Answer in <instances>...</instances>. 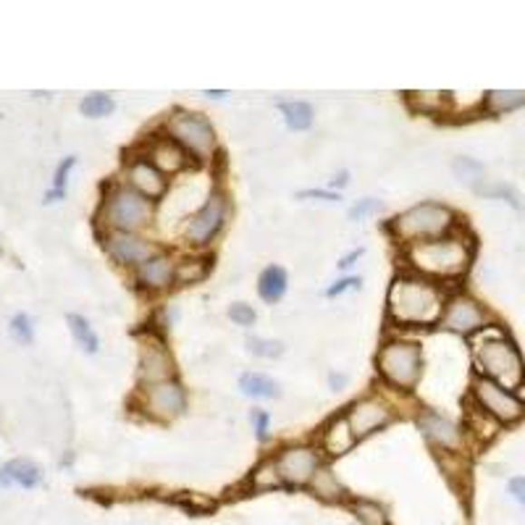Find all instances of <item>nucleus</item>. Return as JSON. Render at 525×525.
I'll return each mask as SVG.
<instances>
[{"mask_svg": "<svg viewBox=\"0 0 525 525\" xmlns=\"http://www.w3.org/2000/svg\"><path fill=\"white\" fill-rule=\"evenodd\" d=\"M442 324H444V328L457 331V334H473V331H481L486 324V310L473 297L460 295V297L447 302Z\"/></svg>", "mask_w": 525, "mask_h": 525, "instance_id": "ddd939ff", "label": "nucleus"}, {"mask_svg": "<svg viewBox=\"0 0 525 525\" xmlns=\"http://www.w3.org/2000/svg\"><path fill=\"white\" fill-rule=\"evenodd\" d=\"M248 347H250L252 355H258V357H271V360L284 352V345H281V342H276V339H263V336H250V339H248Z\"/></svg>", "mask_w": 525, "mask_h": 525, "instance_id": "f704fd0d", "label": "nucleus"}, {"mask_svg": "<svg viewBox=\"0 0 525 525\" xmlns=\"http://www.w3.org/2000/svg\"><path fill=\"white\" fill-rule=\"evenodd\" d=\"M174 268L176 263L169 258V255H152L151 260H145L142 266H140V281L145 284V287H151V289H163V287H169L171 281H174Z\"/></svg>", "mask_w": 525, "mask_h": 525, "instance_id": "412c9836", "label": "nucleus"}, {"mask_svg": "<svg viewBox=\"0 0 525 525\" xmlns=\"http://www.w3.org/2000/svg\"><path fill=\"white\" fill-rule=\"evenodd\" d=\"M276 468L287 486H307L321 471V454L313 447H287L276 457Z\"/></svg>", "mask_w": 525, "mask_h": 525, "instance_id": "1a4fd4ad", "label": "nucleus"}, {"mask_svg": "<svg viewBox=\"0 0 525 525\" xmlns=\"http://www.w3.org/2000/svg\"><path fill=\"white\" fill-rule=\"evenodd\" d=\"M407 260L415 271L428 276H462L471 266V245L460 237H439L413 242L407 248Z\"/></svg>", "mask_w": 525, "mask_h": 525, "instance_id": "f03ea898", "label": "nucleus"}, {"mask_svg": "<svg viewBox=\"0 0 525 525\" xmlns=\"http://www.w3.org/2000/svg\"><path fill=\"white\" fill-rule=\"evenodd\" d=\"M69 328H72V334H74L76 345L82 347L84 352H98V334L92 331V326L87 318H82V316H69Z\"/></svg>", "mask_w": 525, "mask_h": 525, "instance_id": "c756f323", "label": "nucleus"}, {"mask_svg": "<svg viewBox=\"0 0 525 525\" xmlns=\"http://www.w3.org/2000/svg\"><path fill=\"white\" fill-rule=\"evenodd\" d=\"M43 481V471L32 460H11L0 468V486H22V489H34Z\"/></svg>", "mask_w": 525, "mask_h": 525, "instance_id": "aec40b11", "label": "nucleus"}, {"mask_svg": "<svg viewBox=\"0 0 525 525\" xmlns=\"http://www.w3.org/2000/svg\"><path fill=\"white\" fill-rule=\"evenodd\" d=\"M302 198H321V200H339V195L336 192H321V190H310V192H305Z\"/></svg>", "mask_w": 525, "mask_h": 525, "instance_id": "79ce46f5", "label": "nucleus"}, {"mask_svg": "<svg viewBox=\"0 0 525 525\" xmlns=\"http://www.w3.org/2000/svg\"><path fill=\"white\" fill-rule=\"evenodd\" d=\"M418 428L423 431L433 444H439V447H444V450H460L462 431L452 423V421H447L444 415L425 410V413L418 415Z\"/></svg>", "mask_w": 525, "mask_h": 525, "instance_id": "f3484780", "label": "nucleus"}, {"mask_svg": "<svg viewBox=\"0 0 525 525\" xmlns=\"http://www.w3.org/2000/svg\"><path fill=\"white\" fill-rule=\"evenodd\" d=\"M475 363L483 371V378H491L504 389H518L523 384V357L515 350V345L501 334H494L475 345Z\"/></svg>", "mask_w": 525, "mask_h": 525, "instance_id": "7ed1b4c3", "label": "nucleus"}, {"mask_svg": "<svg viewBox=\"0 0 525 525\" xmlns=\"http://www.w3.org/2000/svg\"><path fill=\"white\" fill-rule=\"evenodd\" d=\"M355 287H360V278H357V276H347V278L336 281L334 287H328V289H326V297H336V295H345L347 289H355Z\"/></svg>", "mask_w": 525, "mask_h": 525, "instance_id": "58836bf2", "label": "nucleus"}, {"mask_svg": "<svg viewBox=\"0 0 525 525\" xmlns=\"http://www.w3.org/2000/svg\"><path fill=\"white\" fill-rule=\"evenodd\" d=\"M108 252H111L119 263L137 266V268L155 255L151 242L142 239V237H137V234H131V231H113V234L108 237Z\"/></svg>", "mask_w": 525, "mask_h": 525, "instance_id": "2eb2a0df", "label": "nucleus"}, {"mask_svg": "<svg viewBox=\"0 0 525 525\" xmlns=\"http://www.w3.org/2000/svg\"><path fill=\"white\" fill-rule=\"evenodd\" d=\"M169 134L184 151L195 152L200 158H208L210 152L216 151V131H213L210 122L200 113H187V111L171 113Z\"/></svg>", "mask_w": 525, "mask_h": 525, "instance_id": "0eeeda50", "label": "nucleus"}, {"mask_svg": "<svg viewBox=\"0 0 525 525\" xmlns=\"http://www.w3.org/2000/svg\"><path fill=\"white\" fill-rule=\"evenodd\" d=\"M378 371L392 386L413 389L415 381L421 378V371H423L421 347L415 342H404V339L384 345L378 352Z\"/></svg>", "mask_w": 525, "mask_h": 525, "instance_id": "39448f33", "label": "nucleus"}, {"mask_svg": "<svg viewBox=\"0 0 525 525\" xmlns=\"http://www.w3.org/2000/svg\"><path fill=\"white\" fill-rule=\"evenodd\" d=\"M258 295L266 302H278L287 295V271L281 266H268L258 278Z\"/></svg>", "mask_w": 525, "mask_h": 525, "instance_id": "4be33fe9", "label": "nucleus"}, {"mask_svg": "<svg viewBox=\"0 0 525 525\" xmlns=\"http://www.w3.org/2000/svg\"><path fill=\"white\" fill-rule=\"evenodd\" d=\"M145 404H148L151 415L160 418V421H171L176 415H181L187 397H184V389L171 378V381L151 384L145 392Z\"/></svg>", "mask_w": 525, "mask_h": 525, "instance_id": "f8f14e48", "label": "nucleus"}, {"mask_svg": "<svg viewBox=\"0 0 525 525\" xmlns=\"http://www.w3.org/2000/svg\"><path fill=\"white\" fill-rule=\"evenodd\" d=\"M444 297L442 292L415 276L394 278L389 289V316L404 326H428L444 316Z\"/></svg>", "mask_w": 525, "mask_h": 525, "instance_id": "f257e3e1", "label": "nucleus"}, {"mask_svg": "<svg viewBox=\"0 0 525 525\" xmlns=\"http://www.w3.org/2000/svg\"><path fill=\"white\" fill-rule=\"evenodd\" d=\"M74 163H76V158H66L61 166H58V171H55V179H53V190L45 195V200L48 202H55V200H61L63 195H66V181H69V171L74 169Z\"/></svg>", "mask_w": 525, "mask_h": 525, "instance_id": "473e14b6", "label": "nucleus"}, {"mask_svg": "<svg viewBox=\"0 0 525 525\" xmlns=\"http://www.w3.org/2000/svg\"><path fill=\"white\" fill-rule=\"evenodd\" d=\"M126 179H129V187L137 190L140 195H145L148 200L160 198L166 192V179L148 158H134L126 169Z\"/></svg>", "mask_w": 525, "mask_h": 525, "instance_id": "dca6fc26", "label": "nucleus"}, {"mask_svg": "<svg viewBox=\"0 0 525 525\" xmlns=\"http://www.w3.org/2000/svg\"><path fill=\"white\" fill-rule=\"evenodd\" d=\"M347 184V171H342V174L334 176V181H331V187H345Z\"/></svg>", "mask_w": 525, "mask_h": 525, "instance_id": "c03bdc74", "label": "nucleus"}, {"mask_svg": "<svg viewBox=\"0 0 525 525\" xmlns=\"http://www.w3.org/2000/svg\"><path fill=\"white\" fill-rule=\"evenodd\" d=\"M381 210V200H375V198H368V200H360L355 208L350 210V219L352 221H360V219H368V216H374Z\"/></svg>", "mask_w": 525, "mask_h": 525, "instance_id": "4c0bfd02", "label": "nucleus"}, {"mask_svg": "<svg viewBox=\"0 0 525 525\" xmlns=\"http://www.w3.org/2000/svg\"><path fill=\"white\" fill-rule=\"evenodd\" d=\"M452 169H454V176H457L460 181L471 184L473 190L481 187V181H483V166H481L475 158H457V160L452 163Z\"/></svg>", "mask_w": 525, "mask_h": 525, "instance_id": "7c9ffc66", "label": "nucleus"}, {"mask_svg": "<svg viewBox=\"0 0 525 525\" xmlns=\"http://www.w3.org/2000/svg\"><path fill=\"white\" fill-rule=\"evenodd\" d=\"M520 105H525L523 90H494L486 95V108L491 113H507V111H515Z\"/></svg>", "mask_w": 525, "mask_h": 525, "instance_id": "bb28decb", "label": "nucleus"}, {"mask_svg": "<svg viewBox=\"0 0 525 525\" xmlns=\"http://www.w3.org/2000/svg\"><path fill=\"white\" fill-rule=\"evenodd\" d=\"M79 111L90 119H101V116H108L113 111V101L102 92H95V95H87L84 101L79 102Z\"/></svg>", "mask_w": 525, "mask_h": 525, "instance_id": "2f4dec72", "label": "nucleus"}, {"mask_svg": "<svg viewBox=\"0 0 525 525\" xmlns=\"http://www.w3.org/2000/svg\"><path fill=\"white\" fill-rule=\"evenodd\" d=\"M355 433H352L350 421L347 415L345 418H334L331 423L326 425L324 433H321V447L328 457H342L355 447Z\"/></svg>", "mask_w": 525, "mask_h": 525, "instance_id": "6ab92c4d", "label": "nucleus"}, {"mask_svg": "<svg viewBox=\"0 0 525 525\" xmlns=\"http://www.w3.org/2000/svg\"><path fill=\"white\" fill-rule=\"evenodd\" d=\"M11 334H14V339H16V342L29 345V342H32V336H34V328H32L29 316H24V313L14 316V321H11Z\"/></svg>", "mask_w": 525, "mask_h": 525, "instance_id": "c9c22d12", "label": "nucleus"}, {"mask_svg": "<svg viewBox=\"0 0 525 525\" xmlns=\"http://www.w3.org/2000/svg\"><path fill=\"white\" fill-rule=\"evenodd\" d=\"M473 397L481 404L483 413H489L494 421L500 423H515L520 421L525 413V404L510 389H504L500 384H494L491 378H475L473 381Z\"/></svg>", "mask_w": 525, "mask_h": 525, "instance_id": "6e6552de", "label": "nucleus"}, {"mask_svg": "<svg viewBox=\"0 0 525 525\" xmlns=\"http://www.w3.org/2000/svg\"><path fill=\"white\" fill-rule=\"evenodd\" d=\"M208 271H210L208 258H187V260L176 263L174 281L176 284H195V281H202Z\"/></svg>", "mask_w": 525, "mask_h": 525, "instance_id": "393cba45", "label": "nucleus"}, {"mask_svg": "<svg viewBox=\"0 0 525 525\" xmlns=\"http://www.w3.org/2000/svg\"><path fill=\"white\" fill-rule=\"evenodd\" d=\"M151 158H152V166L160 171V174H171V171H181L184 166H187V152L184 148L174 142L171 137H160V140H155L151 148Z\"/></svg>", "mask_w": 525, "mask_h": 525, "instance_id": "a211bd4d", "label": "nucleus"}, {"mask_svg": "<svg viewBox=\"0 0 525 525\" xmlns=\"http://www.w3.org/2000/svg\"><path fill=\"white\" fill-rule=\"evenodd\" d=\"M224 219L226 200L221 195H210L200 210L187 221V228H184L187 242H190V245H205V242L224 226Z\"/></svg>", "mask_w": 525, "mask_h": 525, "instance_id": "9d476101", "label": "nucleus"}, {"mask_svg": "<svg viewBox=\"0 0 525 525\" xmlns=\"http://www.w3.org/2000/svg\"><path fill=\"white\" fill-rule=\"evenodd\" d=\"M310 483H313V491H316V497H318V500H324V501L345 500V486L339 483L336 473H334V471H328V468H321Z\"/></svg>", "mask_w": 525, "mask_h": 525, "instance_id": "b1692460", "label": "nucleus"}, {"mask_svg": "<svg viewBox=\"0 0 525 525\" xmlns=\"http://www.w3.org/2000/svg\"><path fill=\"white\" fill-rule=\"evenodd\" d=\"M250 421L255 433H258V439H266V436H268V413H266V410H252Z\"/></svg>", "mask_w": 525, "mask_h": 525, "instance_id": "ea45409f", "label": "nucleus"}, {"mask_svg": "<svg viewBox=\"0 0 525 525\" xmlns=\"http://www.w3.org/2000/svg\"><path fill=\"white\" fill-rule=\"evenodd\" d=\"M239 389L255 400H276L278 397V384L263 374H245L239 381Z\"/></svg>", "mask_w": 525, "mask_h": 525, "instance_id": "5701e85b", "label": "nucleus"}, {"mask_svg": "<svg viewBox=\"0 0 525 525\" xmlns=\"http://www.w3.org/2000/svg\"><path fill=\"white\" fill-rule=\"evenodd\" d=\"M510 494L525 507V478H512L510 481Z\"/></svg>", "mask_w": 525, "mask_h": 525, "instance_id": "a19ab883", "label": "nucleus"}, {"mask_svg": "<svg viewBox=\"0 0 525 525\" xmlns=\"http://www.w3.org/2000/svg\"><path fill=\"white\" fill-rule=\"evenodd\" d=\"M281 113H284V122L292 131H305L307 126L313 124V108L307 102H281Z\"/></svg>", "mask_w": 525, "mask_h": 525, "instance_id": "a878e982", "label": "nucleus"}, {"mask_svg": "<svg viewBox=\"0 0 525 525\" xmlns=\"http://www.w3.org/2000/svg\"><path fill=\"white\" fill-rule=\"evenodd\" d=\"M454 224V213L447 205L439 202H418L410 210H404L394 221L397 237L413 242H425V239H439L444 237Z\"/></svg>", "mask_w": 525, "mask_h": 525, "instance_id": "20e7f679", "label": "nucleus"}, {"mask_svg": "<svg viewBox=\"0 0 525 525\" xmlns=\"http://www.w3.org/2000/svg\"><path fill=\"white\" fill-rule=\"evenodd\" d=\"M105 219L116 231H140L152 221V200L131 187H116L105 200Z\"/></svg>", "mask_w": 525, "mask_h": 525, "instance_id": "423d86ee", "label": "nucleus"}, {"mask_svg": "<svg viewBox=\"0 0 525 525\" xmlns=\"http://www.w3.org/2000/svg\"><path fill=\"white\" fill-rule=\"evenodd\" d=\"M250 483H252V489H258V491H274V489H278L284 481H281V475H278L276 460H266V462H260V465L252 471Z\"/></svg>", "mask_w": 525, "mask_h": 525, "instance_id": "cd10ccee", "label": "nucleus"}, {"mask_svg": "<svg viewBox=\"0 0 525 525\" xmlns=\"http://www.w3.org/2000/svg\"><path fill=\"white\" fill-rule=\"evenodd\" d=\"M475 192H478V195H483V198H504V200L510 202L512 208H518V210L523 208L520 195H518L510 184H491V187L486 184V187H478Z\"/></svg>", "mask_w": 525, "mask_h": 525, "instance_id": "72a5a7b5", "label": "nucleus"}, {"mask_svg": "<svg viewBox=\"0 0 525 525\" xmlns=\"http://www.w3.org/2000/svg\"><path fill=\"white\" fill-rule=\"evenodd\" d=\"M174 375V357L158 339L140 342V378L151 386L160 381H171Z\"/></svg>", "mask_w": 525, "mask_h": 525, "instance_id": "9b49d317", "label": "nucleus"}, {"mask_svg": "<svg viewBox=\"0 0 525 525\" xmlns=\"http://www.w3.org/2000/svg\"><path fill=\"white\" fill-rule=\"evenodd\" d=\"M352 515L357 518V523L363 525H386V510L371 500H355L352 501Z\"/></svg>", "mask_w": 525, "mask_h": 525, "instance_id": "c85d7f7f", "label": "nucleus"}, {"mask_svg": "<svg viewBox=\"0 0 525 525\" xmlns=\"http://www.w3.org/2000/svg\"><path fill=\"white\" fill-rule=\"evenodd\" d=\"M347 421L355 439H363V436H371L381 425L392 423V410L378 400H360L350 407Z\"/></svg>", "mask_w": 525, "mask_h": 525, "instance_id": "4468645a", "label": "nucleus"}, {"mask_svg": "<svg viewBox=\"0 0 525 525\" xmlns=\"http://www.w3.org/2000/svg\"><path fill=\"white\" fill-rule=\"evenodd\" d=\"M357 258H363V250H355V252H350L347 258H342V260H339V268H350V266H355V260H357Z\"/></svg>", "mask_w": 525, "mask_h": 525, "instance_id": "37998d69", "label": "nucleus"}, {"mask_svg": "<svg viewBox=\"0 0 525 525\" xmlns=\"http://www.w3.org/2000/svg\"><path fill=\"white\" fill-rule=\"evenodd\" d=\"M228 318L237 326H252L258 316H255V310H252L248 302H234V305L228 307Z\"/></svg>", "mask_w": 525, "mask_h": 525, "instance_id": "e433bc0d", "label": "nucleus"}]
</instances>
